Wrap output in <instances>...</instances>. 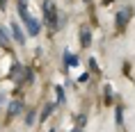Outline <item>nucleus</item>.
<instances>
[{
    "mask_svg": "<svg viewBox=\"0 0 135 132\" xmlns=\"http://www.w3.org/2000/svg\"><path fill=\"white\" fill-rule=\"evenodd\" d=\"M0 46H9V34L0 28Z\"/></svg>",
    "mask_w": 135,
    "mask_h": 132,
    "instance_id": "obj_11",
    "label": "nucleus"
},
{
    "mask_svg": "<svg viewBox=\"0 0 135 132\" xmlns=\"http://www.w3.org/2000/svg\"><path fill=\"white\" fill-rule=\"evenodd\" d=\"M12 34H14L16 43H25V34H23L21 25H18V23H14V21H12Z\"/></svg>",
    "mask_w": 135,
    "mask_h": 132,
    "instance_id": "obj_5",
    "label": "nucleus"
},
{
    "mask_svg": "<svg viewBox=\"0 0 135 132\" xmlns=\"http://www.w3.org/2000/svg\"><path fill=\"white\" fill-rule=\"evenodd\" d=\"M44 16H46V23H48V28H53V30H57L60 28V18H57V9H55V5L50 2V0H44Z\"/></svg>",
    "mask_w": 135,
    "mask_h": 132,
    "instance_id": "obj_1",
    "label": "nucleus"
},
{
    "mask_svg": "<svg viewBox=\"0 0 135 132\" xmlns=\"http://www.w3.org/2000/svg\"><path fill=\"white\" fill-rule=\"evenodd\" d=\"M0 9H7V0H0Z\"/></svg>",
    "mask_w": 135,
    "mask_h": 132,
    "instance_id": "obj_15",
    "label": "nucleus"
},
{
    "mask_svg": "<svg viewBox=\"0 0 135 132\" xmlns=\"http://www.w3.org/2000/svg\"><path fill=\"white\" fill-rule=\"evenodd\" d=\"M18 16H21L23 21H25V18H28V5H25V2H18Z\"/></svg>",
    "mask_w": 135,
    "mask_h": 132,
    "instance_id": "obj_9",
    "label": "nucleus"
},
{
    "mask_svg": "<svg viewBox=\"0 0 135 132\" xmlns=\"http://www.w3.org/2000/svg\"><path fill=\"white\" fill-rule=\"evenodd\" d=\"M25 28H28V34H32V36H37L39 34V21H37V18H32V16H28V18H25Z\"/></svg>",
    "mask_w": 135,
    "mask_h": 132,
    "instance_id": "obj_4",
    "label": "nucleus"
},
{
    "mask_svg": "<svg viewBox=\"0 0 135 132\" xmlns=\"http://www.w3.org/2000/svg\"><path fill=\"white\" fill-rule=\"evenodd\" d=\"M50 132H55V130H50Z\"/></svg>",
    "mask_w": 135,
    "mask_h": 132,
    "instance_id": "obj_19",
    "label": "nucleus"
},
{
    "mask_svg": "<svg viewBox=\"0 0 135 132\" xmlns=\"http://www.w3.org/2000/svg\"><path fill=\"white\" fill-rule=\"evenodd\" d=\"M71 132H83V130H80V128H76V130H71Z\"/></svg>",
    "mask_w": 135,
    "mask_h": 132,
    "instance_id": "obj_16",
    "label": "nucleus"
},
{
    "mask_svg": "<svg viewBox=\"0 0 135 132\" xmlns=\"http://www.w3.org/2000/svg\"><path fill=\"white\" fill-rule=\"evenodd\" d=\"M114 114H117V125H121V114H124V109H121V105H117V109H114Z\"/></svg>",
    "mask_w": 135,
    "mask_h": 132,
    "instance_id": "obj_13",
    "label": "nucleus"
},
{
    "mask_svg": "<svg viewBox=\"0 0 135 132\" xmlns=\"http://www.w3.org/2000/svg\"><path fill=\"white\" fill-rule=\"evenodd\" d=\"M64 64H66V68H69V66H78V57L73 55V52H69V50H64Z\"/></svg>",
    "mask_w": 135,
    "mask_h": 132,
    "instance_id": "obj_6",
    "label": "nucleus"
},
{
    "mask_svg": "<svg viewBox=\"0 0 135 132\" xmlns=\"http://www.w3.org/2000/svg\"><path fill=\"white\" fill-rule=\"evenodd\" d=\"M55 91H57V103L62 105V103H64V89H62V87H57Z\"/></svg>",
    "mask_w": 135,
    "mask_h": 132,
    "instance_id": "obj_12",
    "label": "nucleus"
},
{
    "mask_svg": "<svg viewBox=\"0 0 135 132\" xmlns=\"http://www.w3.org/2000/svg\"><path fill=\"white\" fill-rule=\"evenodd\" d=\"M53 109H55V105H53V103H48L46 107H44V112H41V116H39V118H41V121H46V118L50 116V112H53Z\"/></svg>",
    "mask_w": 135,
    "mask_h": 132,
    "instance_id": "obj_8",
    "label": "nucleus"
},
{
    "mask_svg": "<svg viewBox=\"0 0 135 132\" xmlns=\"http://www.w3.org/2000/svg\"><path fill=\"white\" fill-rule=\"evenodd\" d=\"M21 64H14V68H12V77H14V80H18V82H21Z\"/></svg>",
    "mask_w": 135,
    "mask_h": 132,
    "instance_id": "obj_10",
    "label": "nucleus"
},
{
    "mask_svg": "<svg viewBox=\"0 0 135 132\" xmlns=\"http://www.w3.org/2000/svg\"><path fill=\"white\" fill-rule=\"evenodd\" d=\"M131 16H133V7H124L119 14H117V18H114V25H117V28H126V23L131 21Z\"/></svg>",
    "mask_w": 135,
    "mask_h": 132,
    "instance_id": "obj_2",
    "label": "nucleus"
},
{
    "mask_svg": "<svg viewBox=\"0 0 135 132\" xmlns=\"http://www.w3.org/2000/svg\"><path fill=\"white\" fill-rule=\"evenodd\" d=\"M37 114H35V112H30V114H28V118H25V125H32V123H35V121H37Z\"/></svg>",
    "mask_w": 135,
    "mask_h": 132,
    "instance_id": "obj_14",
    "label": "nucleus"
},
{
    "mask_svg": "<svg viewBox=\"0 0 135 132\" xmlns=\"http://www.w3.org/2000/svg\"><path fill=\"white\" fill-rule=\"evenodd\" d=\"M18 2H25V0H18Z\"/></svg>",
    "mask_w": 135,
    "mask_h": 132,
    "instance_id": "obj_17",
    "label": "nucleus"
},
{
    "mask_svg": "<svg viewBox=\"0 0 135 132\" xmlns=\"http://www.w3.org/2000/svg\"><path fill=\"white\" fill-rule=\"evenodd\" d=\"M80 43H83L85 48L92 43V32H89V28H83V30H80Z\"/></svg>",
    "mask_w": 135,
    "mask_h": 132,
    "instance_id": "obj_7",
    "label": "nucleus"
},
{
    "mask_svg": "<svg viewBox=\"0 0 135 132\" xmlns=\"http://www.w3.org/2000/svg\"><path fill=\"white\" fill-rule=\"evenodd\" d=\"M87 2H92V0H87Z\"/></svg>",
    "mask_w": 135,
    "mask_h": 132,
    "instance_id": "obj_18",
    "label": "nucleus"
},
{
    "mask_svg": "<svg viewBox=\"0 0 135 132\" xmlns=\"http://www.w3.org/2000/svg\"><path fill=\"white\" fill-rule=\"evenodd\" d=\"M23 109H25L23 100H18V98H16V100H12V103H9V107H7V116H9V118H12V116H18Z\"/></svg>",
    "mask_w": 135,
    "mask_h": 132,
    "instance_id": "obj_3",
    "label": "nucleus"
}]
</instances>
